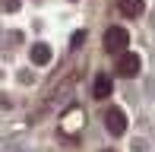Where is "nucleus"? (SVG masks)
<instances>
[{
  "label": "nucleus",
  "mask_w": 155,
  "mask_h": 152,
  "mask_svg": "<svg viewBox=\"0 0 155 152\" xmlns=\"http://www.w3.org/2000/svg\"><path fill=\"white\" fill-rule=\"evenodd\" d=\"M127 45H130V32H127L124 25H111V29L104 32V51L120 54V51H127Z\"/></svg>",
  "instance_id": "nucleus-1"
},
{
  "label": "nucleus",
  "mask_w": 155,
  "mask_h": 152,
  "mask_svg": "<svg viewBox=\"0 0 155 152\" xmlns=\"http://www.w3.org/2000/svg\"><path fill=\"white\" fill-rule=\"evenodd\" d=\"M139 67H143L139 54H133V51H120V54H117V64H114L117 76H136Z\"/></svg>",
  "instance_id": "nucleus-2"
},
{
  "label": "nucleus",
  "mask_w": 155,
  "mask_h": 152,
  "mask_svg": "<svg viewBox=\"0 0 155 152\" xmlns=\"http://www.w3.org/2000/svg\"><path fill=\"white\" fill-rule=\"evenodd\" d=\"M104 127H108L111 136L127 133V114L120 111V108H108V114H104Z\"/></svg>",
  "instance_id": "nucleus-3"
},
{
  "label": "nucleus",
  "mask_w": 155,
  "mask_h": 152,
  "mask_svg": "<svg viewBox=\"0 0 155 152\" xmlns=\"http://www.w3.org/2000/svg\"><path fill=\"white\" fill-rule=\"evenodd\" d=\"M51 45H45V41H38V45H32V64H51Z\"/></svg>",
  "instance_id": "nucleus-4"
},
{
  "label": "nucleus",
  "mask_w": 155,
  "mask_h": 152,
  "mask_svg": "<svg viewBox=\"0 0 155 152\" xmlns=\"http://www.w3.org/2000/svg\"><path fill=\"white\" fill-rule=\"evenodd\" d=\"M117 6H120V13H124V16L136 19L139 13L146 10V0H117Z\"/></svg>",
  "instance_id": "nucleus-5"
},
{
  "label": "nucleus",
  "mask_w": 155,
  "mask_h": 152,
  "mask_svg": "<svg viewBox=\"0 0 155 152\" xmlns=\"http://www.w3.org/2000/svg\"><path fill=\"white\" fill-rule=\"evenodd\" d=\"M111 89H114L111 86V76H95V82H92V95L95 98H108Z\"/></svg>",
  "instance_id": "nucleus-6"
},
{
  "label": "nucleus",
  "mask_w": 155,
  "mask_h": 152,
  "mask_svg": "<svg viewBox=\"0 0 155 152\" xmlns=\"http://www.w3.org/2000/svg\"><path fill=\"white\" fill-rule=\"evenodd\" d=\"M3 10H6V13H13V10H19V0H3Z\"/></svg>",
  "instance_id": "nucleus-7"
},
{
  "label": "nucleus",
  "mask_w": 155,
  "mask_h": 152,
  "mask_svg": "<svg viewBox=\"0 0 155 152\" xmlns=\"http://www.w3.org/2000/svg\"><path fill=\"white\" fill-rule=\"evenodd\" d=\"M104 152H114V149H104Z\"/></svg>",
  "instance_id": "nucleus-8"
}]
</instances>
